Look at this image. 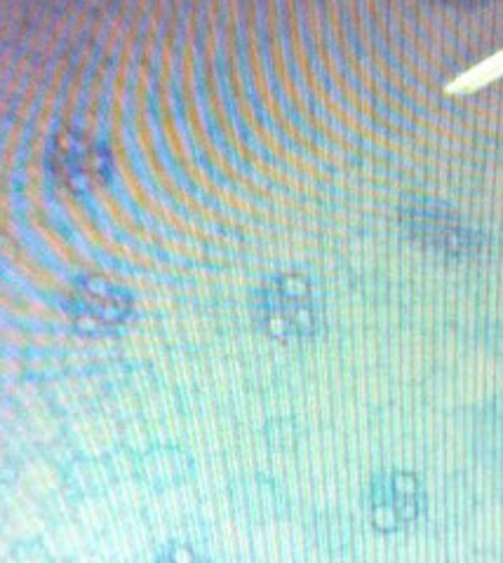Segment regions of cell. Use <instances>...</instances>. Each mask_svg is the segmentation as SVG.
<instances>
[{
	"label": "cell",
	"mask_w": 503,
	"mask_h": 563,
	"mask_svg": "<svg viewBox=\"0 0 503 563\" xmlns=\"http://www.w3.org/2000/svg\"><path fill=\"white\" fill-rule=\"evenodd\" d=\"M256 317L264 331L281 341H302L316 336L322 322V303L299 275L273 277L256 301Z\"/></svg>",
	"instance_id": "1"
},
{
	"label": "cell",
	"mask_w": 503,
	"mask_h": 563,
	"mask_svg": "<svg viewBox=\"0 0 503 563\" xmlns=\"http://www.w3.org/2000/svg\"><path fill=\"white\" fill-rule=\"evenodd\" d=\"M132 310L130 296L107 282L85 285L76 301V317L85 333H111L128 322Z\"/></svg>",
	"instance_id": "3"
},
{
	"label": "cell",
	"mask_w": 503,
	"mask_h": 563,
	"mask_svg": "<svg viewBox=\"0 0 503 563\" xmlns=\"http://www.w3.org/2000/svg\"><path fill=\"white\" fill-rule=\"evenodd\" d=\"M155 563H212L207 556H203L198 550L184 542H172L158 554Z\"/></svg>",
	"instance_id": "4"
},
{
	"label": "cell",
	"mask_w": 503,
	"mask_h": 563,
	"mask_svg": "<svg viewBox=\"0 0 503 563\" xmlns=\"http://www.w3.org/2000/svg\"><path fill=\"white\" fill-rule=\"evenodd\" d=\"M424 490L416 474L407 470H384L374 474L368 488V515L381 533L405 531L419 521Z\"/></svg>",
	"instance_id": "2"
}]
</instances>
